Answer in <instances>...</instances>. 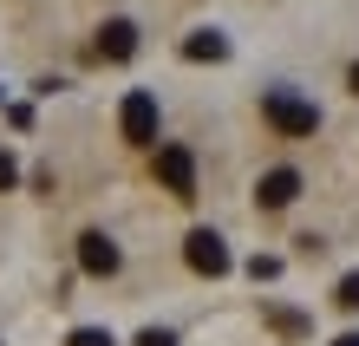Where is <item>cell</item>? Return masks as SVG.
<instances>
[{
    "label": "cell",
    "instance_id": "8",
    "mask_svg": "<svg viewBox=\"0 0 359 346\" xmlns=\"http://www.w3.org/2000/svg\"><path fill=\"white\" fill-rule=\"evenodd\" d=\"M183 59H196V66L209 59V66H216V59H229V39L222 33H196V39H183Z\"/></svg>",
    "mask_w": 359,
    "mask_h": 346
},
{
    "label": "cell",
    "instance_id": "1",
    "mask_svg": "<svg viewBox=\"0 0 359 346\" xmlns=\"http://www.w3.org/2000/svg\"><path fill=\"white\" fill-rule=\"evenodd\" d=\"M262 124L274 138H313L320 131V105H307V98H294V92H281V85H274V92H262Z\"/></svg>",
    "mask_w": 359,
    "mask_h": 346
},
{
    "label": "cell",
    "instance_id": "11",
    "mask_svg": "<svg viewBox=\"0 0 359 346\" xmlns=\"http://www.w3.org/2000/svg\"><path fill=\"white\" fill-rule=\"evenodd\" d=\"M66 346H118L111 333H104V327H72V340Z\"/></svg>",
    "mask_w": 359,
    "mask_h": 346
},
{
    "label": "cell",
    "instance_id": "6",
    "mask_svg": "<svg viewBox=\"0 0 359 346\" xmlns=\"http://www.w3.org/2000/svg\"><path fill=\"white\" fill-rule=\"evenodd\" d=\"M294 197H301V170H294V164H281V170H268V177L255 183V209L262 215H281Z\"/></svg>",
    "mask_w": 359,
    "mask_h": 346
},
{
    "label": "cell",
    "instance_id": "7",
    "mask_svg": "<svg viewBox=\"0 0 359 346\" xmlns=\"http://www.w3.org/2000/svg\"><path fill=\"white\" fill-rule=\"evenodd\" d=\"M92 53H98V59H111V66H124V59L137 53V27H131V20H104L98 39H92Z\"/></svg>",
    "mask_w": 359,
    "mask_h": 346
},
{
    "label": "cell",
    "instance_id": "10",
    "mask_svg": "<svg viewBox=\"0 0 359 346\" xmlns=\"http://www.w3.org/2000/svg\"><path fill=\"white\" fill-rule=\"evenodd\" d=\"M333 307H340V314H359V268L340 274V288H333Z\"/></svg>",
    "mask_w": 359,
    "mask_h": 346
},
{
    "label": "cell",
    "instance_id": "12",
    "mask_svg": "<svg viewBox=\"0 0 359 346\" xmlns=\"http://www.w3.org/2000/svg\"><path fill=\"white\" fill-rule=\"evenodd\" d=\"M248 274H255V281H274V274H281V255H255V262H248Z\"/></svg>",
    "mask_w": 359,
    "mask_h": 346
},
{
    "label": "cell",
    "instance_id": "15",
    "mask_svg": "<svg viewBox=\"0 0 359 346\" xmlns=\"http://www.w3.org/2000/svg\"><path fill=\"white\" fill-rule=\"evenodd\" d=\"M346 92H353V98H359V59H353V72H346Z\"/></svg>",
    "mask_w": 359,
    "mask_h": 346
},
{
    "label": "cell",
    "instance_id": "9",
    "mask_svg": "<svg viewBox=\"0 0 359 346\" xmlns=\"http://www.w3.org/2000/svg\"><path fill=\"white\" fill-rule=\"evenodd\" d=\"M268 327H274V333H287V340H301V333H313V320H307V314H294V307H268Z\"/></svg>",
    "mask_w": 359,
    "mask_h": 346
},
{
    "label": "cell",
    "instance_id": "3",
    "mask_svg": "<svg viewBox=\"0 0 359 346\" xmlns=\"http://www.w3.org/2000/svg\"><path fill=\"white\" fill-rule=\"evenodd\" d=\"M183 262H189V274L222 281L229 268H236V255H229V242H222L216 229H189V235H183Z\"/></svg>",
    "mask_w": 359,
    "mask_h": 346
},
{
    "label": "cell",
    "instance_id": "2",
    "mask_svg": "<svg viewBox=\"0 0 359 346\" xmlns=\"http://www.w3.org/2000/svg\"><path fill=\"white\" fill-rule=\"evenodd\" d=\"M151 177L177 203H196V150L189 144H151Z\"/></svg>",
    "mask_w": 359,
    "mask_h": 346
},
{
    "label": "cell",
    "instance_id": "16",
    "mask_svg": "<svg viewBox=\"0 0 359 346\" xmlns=\"http://www.w3.org/2000/svg\"><path fill=\"white\" fill-rule=\"evenodd\" d=\"M333 346H359V333H340V340H333Z\"/></svg>",
    "mask_w": 359,
    "mask_h": 346
},
{
    "label": "cell",
    "instance_id": "14",
    "mask_svg": "<svg viewBox=\"0 0 359 346\" xmlns=\"http://www.w3.org/2000/svg\"><path fill=\"white\" fill-rule=\"evenodd\" d=\"M137 346H177V333H163V327H144V333H137Z\"/></svg>",
    "mask_w": 359,
    "mask_h": 346
},
{
    "label": "cell",
    "instance_id": "5",
    "mask_svg": "<svg viewBox=\"0 0 359 346\" xmlns=\"http://www.w3.org/2000/svg\"><path fill=\"white\" fill-rule=\"evenodd\" d=\"M79 268H86L92 281H111L124 268V255H118V242L104 229H86V235H79Z\"/></svg>",
    "mask_w": 359,
    "mask_h": 346
},
{
    "label": "cell",
    "instance_id": "4",
    "mask_svg": "<svg viewBox=\"0 0 359 346\" xmlns=\"http://www.w3.org/2000/svg\"><path fill=\"white\" fill-rule=\"evenodd\" d=\"M157 98L151 92H124V105H118V131H124V144H137V150H151L157 144Z\"/></svg>",
    "mask_w": 359,
    "mask_h": 346
},
{
    "label": "cell",
    "instance_id": "13",
    "mask_svg": "<svg viewBox=\"0 0 359 346\" xmlns=\"http://www.w3.org/2000/svg\"><path fill=\"white\" fill-rule=\"evenodd\" d=\"M20 183V164H13V150H0V189H13Z\"/></svg>",
    "mask_w": 359,
    "mask_h": 346
}]
</instances>
